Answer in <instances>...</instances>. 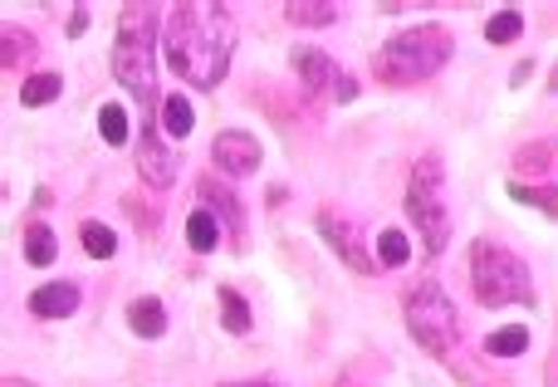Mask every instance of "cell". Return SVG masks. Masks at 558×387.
Segmentation results:
<instances>
[{"label": "cell", "instance_id": "obj_1", "mask_svg": "<svg viewBox=\"0 0 558 387\" xmlns=\"http://www.w3.org/2000/svg\"><path fill=\"white\" fill-rule=\"evenodd\" d=\"M235 45H241V29H235V10L211 0V5H172L162 20V49L167 64L177 78H186L192 88H216L231 74Z\"/></svg>", "mask_w": 558, "mask_h": 387}, {"label": "cell", "instance_id": "obj_2", "mask_svg": "<svg viewBox=\"0 0 558 387\" xmlns=\"http://www.w3.org/2000/svg\"><path fill=\"white\" fill-rule=\"evenodd\" d=\"M451 55H456V35L441 20H426V25L397 29L373 49V78L387 88H412L441 74L451 64Z\"/></svg>", "mask_w": 558, "mask_h": 387}, {"label": "cell", "instance_id": "obj_3", "mask_svg": "<svg viewBox=\"0 0 558 387\" xmlns=\"http://www.w3.org/2000/svg\"><path fill=\"white\" fill-rule=\"evenodd\" d=\"M162 10L157 5H123L113 39V78L143 108H162L157 94V49H162Z\"/></svg>", "mask_w": 558, "mask_h": 387}, {"label": "cell", "instance_id": "obj_4", "mask_svg": "<svg viewBox=\"0 0 558 387\" xmlns=\"http://www.w3.org/2000/svg\"><path fill=\"white\" fill-rule=\"evenodd\" d=\"M465 265H471V294L481 300V310H514V304L530 310L534 304V275L510 245L475 241Z\"/></svg>", "mask_w": 558, "mask_h": 387}, {"label": "cell", "instance_id": "obj_5", "mask_svg": "<svg viewBox=\"0 0 558 387\" xmlns=\"http://www.w3.org/2000/svg\"><path fill=\"white\" fill-rule=\"evenodd\" d=\"M402 319L407 334L422 343V353L456 363V353H461V314H456L451 294L441 290V280H416L402 300Z\"/></svg>", "mask_w": 558, "mask_h": 387}, {"label": "cell", "instance_id": "obj_6", "mask_svg": "<svg viewBox=\"0 0 558 387\" xmlns=\"http://www.w3.org/2000/svg\"><path fill=\"white\" fill-rule=\"evenodd\" d=\"M446 186V167L436 153H422L412 162V177H407V221L422 235V255L426 261H441V251L451 245V216H446L441 202Z\"/></svg>", "mask_w": 558, "mask_h": 387}, {"label": "cell", "instance_id": "obj_7", "mask_svg": "<svg viewBox=\"0 0 558 387\" xmlns=\"http://www.w3.org/2000/svg\"><path fill=\"white\" fill-rule=\"evenodd\" d=\"M289 69H294V78H299V88H304L308 104H328V98L348 104V98L357 94V78L318 45H294L289 49Z\"/></svg>", "mask_w": 558, "mask_h": 387}, {"label": "cell", "instance_id": "obj_8", "mask_svg": "<svg viewBox=\"0 0 558 387\" xmlns=\"http://www.w3.org/2000/svg\"><path fill=\"white\" fill-rule=\"evenodd\" d=\"M314 226H318V235H324V241H328V251H333L338 261H343L353 275H383V265H377V255L367 251V235H363V226H357L348 211H338V206H318Z\"/></svg>", "mask_w": 558, "mask_h": 387}, {"label": "cell", "instance_id": "obj_9", "mask_svg": "<svg viewBox=\"0 0 558 387\" xmlns=\"http://www.w3.org/2000/svg\"><path fill=\"white\" fill-rule=\"evenodd\" d=\"M196 202H202L206 211H211L216 221L226 226V241H231V251L245 255V245H251V231H245V202H241V192H235V186L226 182L221 172H202V177H196Z\"/></svg>", "mask_w": 558, "mask_h": 387}, {"label": "cell", "instance_id": "obj_10", "mask_svg": "<svg viewBox=\"0 0 558 387\" xmlns=\"http://www.w3.org/2000/svg\"><path fill=\"white\" fill-rule=\"evenodd\" d=\"M167 143H172V137L162 133V123H157V118H147V123L137 128V143H133L137 177H143L157 196L172 192V182H177V147H167Z\"/></svg>", "mask_w": 558, "mask_h": 387}, {"label": "cell", "instance_id": "obj_11", "mask_svg": "<svg viewBox=\"0 0 558 387\" xmlns=\"http://www.w3.org/2000/svg\"><path fill=\"white\" fill-rule=\"evenodd\" d=\"M211 162L226 182H231V177H251V172H260L265 147L255 143V133H245V128H226L211 143Z\"/></svg>", "mask_w": 558, "mask_h": 387}, {"label": "cell", "instance_id": "obj_12", "mask_svg": "<svg viewBox=\"0 0 558 387\" xmlns=\"http://www.w3.org/2000/svg\"><path fill=\"white\" fill-rule=\"evenodd\" d=\"M78 304H84V290L74 280H49L29 294V314L35 319H74Z\"/></svg>", "mask_w": 558, "mask_h": 387}, {"label": "cell", "instance_id": "obj_13", "mask_svg": "<svg viewBox=\"0 0 558 387\" xmlns=\"http://www.w3.org/2000/svg\"><path fill=\"white\" fill-rule=\"evenodd\" d=\"M514 177H520V182H554L558 177V137H539V143L514 147Z\"/></svg>", "mask_w": 558, "mask_h": 387}, {"label": "cell", "instance_id": "obj_14", "mask_svg": "<svg viewBox=\"0 0 558 387\" xmlns=\"http://www.w3.org/2000/svg\"><path fill=\"white\" fill-rule=\"evenodd\" d=\"M128 329H133L137 339H162V334H167V304L157 300V294L133 300V304H128Z\"/></svg>", "mask_w": 558, "mask_h": 387}, {"label": "cell", "instance_id": "obj_15", "mask_svg": "<svg viewBox=\"0 0 558 387\" xmlns=\"http://www.w3.org/2000/svg\"><path fill=\"white\" fill-rule=\"evenodd\" d=\"M221 241H226V226L216 221L206 206H196L192 216H186V245H192V255H211V251H221Z\"/></svg>", "mask_w": 558, "mask_h": 387}, {"label": "cell", "instance_id": "obj_16", "mask_svg": "<svg viewBox=\"0 0 558 387\" xmlns=\"http://www.w3.org/2000/svg\"><path fill=\"white\" fill-rule=\"evenodd\" d=\"M157 123H162V133L172 137V143L192 137V128H196V108H192V98H186V94H167V98H162V108H157Z\"/></svg>", "mask_w": 558, "mask_h": 387}, {"label": "cell", "instance_id": "obj_17", "mask_svg": "<svg viewBox=\"0 0 558 387\" xmlns=\"http://www.w3.org/2000/svg\"><path fill=\"white\" fill-rule=\"evenodd\" d=\"M216 300H221V329L235 334V339H245V334L255 329V314H251V300H245L235 285H221L216 290Z\"/></svg>", "mask_w": 558, "mask_h": 387}, {"label": "cell", "instance_id": "obj_18", "mask_svg": "<svg viewBox=\"0 0 558 387\" xmlns=\"http://www.w3.org/2000/svg\"><path fill=\"white\" fill-rule=\"evenodd\" d=\"M59 261V235L49 221H29L25 226V265H35V270H49V265Z\"/></svg>", "mask_w": 558, "mask_h": 387}, {"label": "cell", "instance_id": "obj_19", "mask_svg": "<svg viewBox=\"0 0 558 387\" xmlns=\"http://www.w3.org/2000/svg\"><path fill=\"white\" fill-rule=\"evenodd\" d=\"M59 94H64V74H59V69H35V74H25V84H20V104L25 108H45V104H54Z\"/></svg>", "mask_w": 558, "mask_h": 387}, {"label": "cell", "instance_id": "obj_20", "mask_svg": "<svg viewBox=\"0 0 558 387\" xmlns=\"http://www.w3.org/2000/svg\"><path fill=\"white\" fill-rule=\"evenodd\" d=\"M39 55L35 35H29L25 25H5V39H0V64L5 69H29Z\"/></svg>", "mask_w": 558, "mask_h": 387}, {"label": "cell", "instance_id": "obj_21", "mask_svg": "<svg viewBox=\"0 0 558 387\" xmlns=\"http://www.w3.org/2000/svg\"><path fill=\"white\" fill-rule=\"evenodd\" d=\"M412 261V241H407L402 226H383L377 231V265L383 270H402V265Z\"/></svg>", "mask_w": 558, "mask_h": 387}, {"label": "cell", "instance_id": "obj_22", "mask_svg": "<svg viewBox=\"0 0 558 387\" xmlns=\"http://www.w3.org/2000/svg\"><path fill=\"white\" fill-rule=\"evenodd\" d=\"M78 245H84L88 261H113L118 255V231L104 221H84L78 226Z\"/></svg>", "mask_w": 558, "mask_h": 387}, {"label": "cell", "instance_id": "obj_23", "mask_svg": "<svg viewBox=\"0 0 558 387\" xmlns=\"http://www.w3.org/2000/svg\"><path fill=\"white\" fill-rule=\"evenodd\" d=\"M481 349L490 353V359H520V353L530 349V329H524V324H505V329L485 334Z\"/></svg>", "mask_w": 558, "mask_h": 387}, {"label": "cell", "instance_id": "obj_24", "mask_svg": "<svg viewBox=\"0 0 558 387\" xmlns=\"http://www.w3.org/2000/svg\"><path fill=\"white\" fill-rule=\"evenodd\" d=\"M510 196L524 206H539L544 216H558V182H520V177H514Z\"/></svg>", "mask_w": 558, "mask_h": 387}, {"label": "cell", "instance_id": "obj_25", "mask_svg": "<svg viewBox=\"0 0 558 387\" xmlns=\"http://www.w3.org/2000/svg\"><path fill=\"white\" fill-rule=\"evenodd\" d=\"M98 133H104L108 147H128V137H133L128 108L123 104H104V108H98Z\"/></svg>", "mask_w": 558, "mask_h": 387}, {"label": "cell", "instance_id": "obj_26", "mask_svg": "<svg viewBox=\"0 0 558 387\" xmlns=\"http://www.w3.org/2000/svg\"><path fill=\"white\" fill-rule=\"evenodd\" d=\"M520 35H524V15H520V10H495V15L485 20V39H490V45H514Z\"/></svg>", "mask_w": 558, "mask_h": 387}, {"label": "cell", "instance_id": "obj_27", "mask_svg": "<svg viewBox=\"0 0 558 387\" xmlns=\"http://www.w3.org/2000/svg\"><path fill=\"white\" fill-rule=\"evenodd\" d=\"M338 20V5H284V25H299V29H324Z\"/></svg>", "mask_w": 558, "mask_h": 387}, {"label": "cell", "instance_id": "obj_28", "mask_svg": "<svg viewBox=\"0 0 558 387\" xmlns=\"http://www.w3.org/2000/svg\"><path fill=\"white\" fill-rule=\"evenodd\" d=\"M64 35H69V39L88 35V10H84V5H78V10H74V15H69V29H64Z\"/></svg>", "mask_w": 558, "mask_h": 387}, {"label": "cell", "instance_id": "obj_29", "mask_svg": "<svg viewBox=\"0 0 558 387\" xmlns=\"http://www.w3.org/2000/svg\"><path fill=\"white\" fill-rule=\"evenodd\" d=\"M530 74H534V64H530V59H524V64H514V69H510V88L530 84Z\"/></svg>", "mask_w": 558, "mask_h": 387}, {"label": "cell", "instance_id": "obj_30", "mask_svg": "<svg viewBox=\"0 0 558 387\" xmlns=\"http://www.w3.org/2000/svg\"><path fill=\"white\" fill-rule=\"evenodd\" d=\"M544 383H549V387H558V349L549 353V363H544Z\"/></svg>", "mask_w": 558, "mask_h": 387}, {"label": "cell", "instance_id": "obj_31", "mask_svg": "<svg viewBox=\"0 0 558 387\" xmlns=\"http://www.w3.org/2000/svg\"><path fill=\"white\" fill-rule=\"evenodd\" d=\"M0 387H35V383H29V378H15V373H10V378L0 383Z\"/></svg>", "mask_w": 558, "mask_h": 387}, {"label": "cell", "instance_id": "obj_32", "mask_svg": "<svg viewBox=\"0 0 558 387\" xmlns=\"http://www.w3.org/2000/svg\"><path fill=\"white\" fill-rule=\"evenodd\" d=\"M221 387H279V383H265L260 378V383H221Z\"/></svg>", "mask_w": 558, "mask_h": 387}, {"label": "cell", "instance_id": "obj_33", "mask_svg": "<svg viewBox=\"0 0 558 387\" xmlns=\"http://www.w3.org/2000/svg\"><path fill=\"white\" fill-rule=\"evenodd\" d=\"M549 88H554V94H558V64H554V74H549Z\"/></svg>", "mask_w": 558, "mask_h": 387}]
</instances>
